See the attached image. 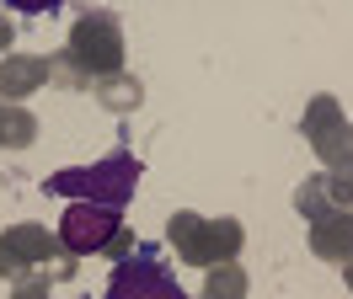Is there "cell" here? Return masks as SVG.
Returning a JSON list of instances; mask_svg holds the SVG:
<instances>
[{"label": "cell", "instance_id": "cell-1", "mask_svg": "<svg viewBox=\"0 0 353 299\" xmlns=\"http://www.w3.org/2000/svg\"><path fill=\"white\" fill-rule=\"evenodd\" d=\"M134 182H139V161L129 150L108 155L102 166H70L48 176V192H65V198H91L102 209H123L134 198Z\"/></svg>", "mask_w": 353, "mask_h": 299}, {"label": "cell", "instance_id": "cell-2", "mask_svg": "<svg viewBox=\"0 0 353 299\" xmlns=\"http://www.w3.org/2000/svg\"><path fill=\"white\" fill-rule=\"evenodd\" d=\"M108 299H188L176 273L161 262L155 246H139L134 256H123L108 278Z\"/></svg>", "mask_w": 353, "mask_h": 299}, {"label": "cell", "instance_id": "cell-3", "mask_svg": "<svg viewBox=\"0 0 353 299\" xmlns=\"http://www.w3.org/2000/svg\"><path fill=\"white\" fill-rule=\"evenodd\" d=\"M59 235H65L70 251H102L112 235H118V209H102V203H75V209L65 214V225H59Z\"/></svg>", "mask_w": 353, "mask_h": 299}]
</instances>
